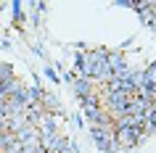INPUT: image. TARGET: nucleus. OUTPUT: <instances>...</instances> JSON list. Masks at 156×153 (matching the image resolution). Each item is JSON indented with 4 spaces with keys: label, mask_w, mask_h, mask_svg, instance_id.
<instances>
[{
    "label": "nucleus",
    "mask_w": 156,
    "mask_h": 153,
    "mask_svg": "<svg viewBox=\"0 0 156 153\" xmlns=\"http://www.w3.org/2000/svg\"><path fill=\"white\" fill-rule=\"evenodd\" d=\"M143 135H146V127H116L114 140L122 145H135Z\"/></svg>",
    "instance_id": "obj_1"
},
{
    "label": "nucleus",
    "mask_w": 156,
    "mask_h": 153,
    "mask_svg": "<svg viewBox=\"0 0 156 153\" xmlns=\"http://www.w3.org/2000/svg\"><path fill=\"white\" fill-rule=\"evenodd\" d=\"M58 153H77V148H74V143L64 140V145H61V151H58Z\"/></svg>",
    "instance_id": "obj_6"
},
{
    "label": "nucleus",
    "mask_w": 156,
    "mask_h": 153,
    "mask_svg": "<svg viewBox=\"0 0 156 153\" xmlns=\"http://www.w3.org/2000/svg\"><path fill=\"white\" fill-rule=\"evenodd\" d=\"M82 108H85V113H87L93 121H98V119H101V106H98V98H95V92L82 98Z\"/></svg>",
    "instance_id": "obj_3"
},
{
    "label": "nucleus",
    "mask_w": 156,
    "mask_h": 153,
    "mask_svg": "<svg viewBox=\"0 0 156 153\" xmlns=\"http://www.w3.org/2000/svg\"><path fill=\"white\" fill-rule=\"evenodd\" d=\"M13 143H16V135H13V132H3V135H0V153L5 151L8 145H13Z\"/></svg>",
    "instance_id": "obj_5"
},
{
    "label": "nucleus",
    "mask_w": 156,
    "mask_h": 153,
    "mask_svg": "<svg viewBox=\"0 0 156 153\" xmlns=\"http://www.w3.org/2000/svg\"><path fill=\"white\" fill-rule=\"evenodd\" d=\"M106 103H108V108H111L116 116H122V113H127L130 95H124V92H106Z\"/></svg>",
    "instance_id": "obj_2"
},
{
    "label": "nucleus",
    "mask_w": 156,
    "mask_h": 153,
    "mask_svg": "<svg viewBox=\"0 0 156 153\" xmlns=\"http://www.w3.org/2000/svg\"><path fill=\"white\" fill-rule=\"evenodd\" d=\"M74 90L80 92V98H85V95H93V85L87 79H77L74 82Z\"/></svg>",
    "instance_id": "obj_4"
},
{
    "label": "nucleus",
    "mask_w": 156,
    "mask_h": 153,
    "mask_svg": "<svg viewBox=\"0 0 156 153\" xmlns=\"http://www.w3.org/2000/svg\"><path fill=\"white\" fill-rule=\"evenodd\" d=\"M42 103L48 106V108H56V100H53V95H42Z\"/></svg>",
    "instance_id": "obj_7"
}]
</instances>
